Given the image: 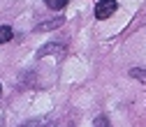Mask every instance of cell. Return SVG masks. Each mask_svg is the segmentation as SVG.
<instances>
[{"label":"cell","instance_id":"6da1fadb","mask_svg":"<svg viewBox=\"0 0 146 127\" xmlns=\"http://www.w3.org/2000/svg\"><path fill=\"white\" fill-rule=\"evenodd\" d=\"M116 9H118L116 0H100L98 7H95V16H98V19H107V16H111Z\"/></svg>","mask_w":146,"mask_h":127},{"label":"cell","instance_id":"52a82bcc","mask_svg":"<svg viewBox=\"0 0 146 127\" xmlns=\"http://www.w3.org/2000/svg\"><path fill=\"white\" fill-rule=\"evenodd\" d=\"M130 74H132L135 79H144V81H146V74H144V72H141V69H132V72H130Z\"/></svg>","mask_w":146,"mask_h":127},{"label":"cell","instance_id":"7a4b0ae2","mask_svg":"<svg viewBox=\"0 0 146 127\" xmlns=\"http://www.w3.org/2000/svg\"><path fill=\"white\" fill-rule=\"evenodd\" d=\"M12 28L9 26H0V44H5V42H9L12 39Z\"/></svg>","mask_w":146,"mask_h":127},{"label":"cell","instance_id":"3957f363","mask_svg":"<svg viewBox=\"0 0 146 127\" xmlns=\"http://www.w3.org/2000/svg\"><path fill=\"white\" fill-rule=\"evenodd\" d=\"M53 51H63V44H46L40 49V56H46V53H53Z\"/></svg>","mask_w":146,"mask_h":127},{"label":"cell","instance_id":"8992f818","mask_svg":"<svg viewBox=\"0 0 146 127\" xmlns=\"http://www.w3.org/2000/svg\"><path fill=\"white\" fill-rule=\"evenodd\" d=\"M93 127H111V125H109V118L107 116H98L93 120Z\"/></svg>","mask_w":146,"mask_h":127},{"label":"cell","instance_id":"277c9868","mask_svg":"<svg viewBox=\"0 0 146 127\" xmlns=\"http://www.w3.org/2000/svg\"><path fill=\"white\" fill-rule=\"evenodd\" d=\"M58 26H63V19L49 21V23H40V26H37V30H51V28H58Z\"/></svg>","mask_w":146,"mask_h":127},{"label":"cell","instance_id":"5b68a950","mask_svg":"<svg viewBox=\"0 0 146 127\" xmlns=\"http://www.w3.org/2000/svg\"><path fill=\"white\" fill-rule=\"evenodd\" d=\"M44 3L51 7V9H63L67 5V0H44Z\"/></svg>","mask_w":146,"mask_h":127}]
</instances>
